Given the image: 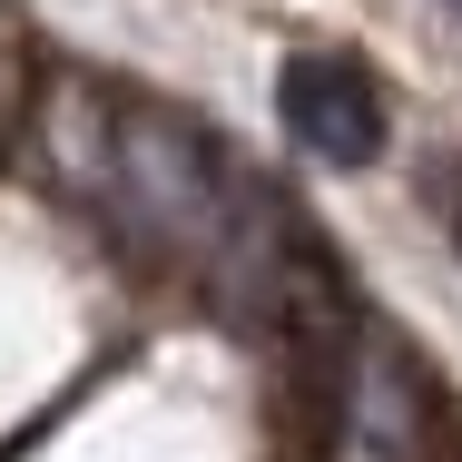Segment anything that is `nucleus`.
<instances>
[{
    "instance_id": "f257e3e1",
    "label": "nucleus",
    "mask_w": 462,
    "mask_h": 462,
    "mask_svg": "<svg viewBox=\"0 0 462 462\" xmlns=\"http://www.w3.org/2000/svg\"><path fill=\"white\" fill-rule=\"evenodd\" d=\"M50 178L69 187V197H89L118 236H138V246H158V256H207V266H217V246L236 236L246 197H256L207 118H187L168 98L89 89V79H60Z\"/></svg>"
},
{
    "instance_id": "f03ea898",
    "label": "nucleus",
    "mask_w": 462,
    "mask_h": 462,
    "mask_svg": "<svg viewBox=\"0 0 462 462\" xmlns=\"http://www.w3.org/2000/svg\"><path fill=\"white\" fill-rule=\"evenodd\" d=\"M276 118L285 138L325 168H374L383 158V89L365 79V60H335V50H295L276 69Z\"/></svg>"
},
{
    "instance_id": "7ed1b4c3",
    "label": "nucleus",
    "mask_w": 462,
    "mask_h": 462,
    "mask_svg": "<svg viewBox=\"0 0 462 462\" xmlns=\"http://www.w3.org/2000/svg\"><path fill=\"white\" fill-rule=\"evenodd\" d=\"M453 246H462V207H453Z\"/></svg>"
},
{
    "instance_id": "20e7f679",
    "label": "nucleus",
    "mask_w": 462,
    "mask_h": 462,
    "mask_svg": "<svg viewBox=\"0 0 462 462\" xmlns=\"http://www.w3.org/2000/svg\"><path fill=\"white\" fill-rule=\"evenodd\" d=\"M453 10H462V0H453Z\"/></svg>"
}]
</instances>
